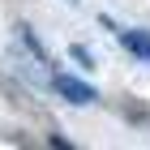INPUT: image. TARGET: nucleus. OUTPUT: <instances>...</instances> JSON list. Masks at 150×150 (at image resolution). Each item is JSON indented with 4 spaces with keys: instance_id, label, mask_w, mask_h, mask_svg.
Listing matches in <instances>:
<instances>
[{
    "instance_id": "1",
    "label": "nucleus",
    "mask_w": 150,
    "mask_h": 150,
    "mask_svg": "<svg viewBox=\"0 0 150 150\" xmlns=\"http://www.w3.org/2000/svg\"><path fill=\"white\" fill-rule=\"evenodd\" d=\"M56 90L69 99V103H77V107H86V103H94V90L86 86V81H77V77H56Z\"/></svg>"
},
{
    "instance_id": "2",
    "label": "nucleus",
    "mask_w": 150,
    "mask_h": 150,
    "mask_svg": "<svg viewBox=\"0 0 150 150\" xmlns=\"http://www.w3.org/2000/svg\"><path fill=\"white\" fill-rule=\"evenodd\" d=\"M125 47L133 52V56L150 60V35H146V30H125Z\"/></svg>"
}]
</instances>
